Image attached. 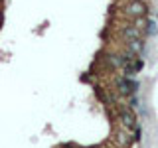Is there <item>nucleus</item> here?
Instances as JSON below:
<instances>
[{
	"instance_id": "obj_1",
	"label": "nucleus",
	"mask_w": 158,
	"mask_h": 148,
	"mask_svg": "<svg viewBox=\"0 0 158 148\" xmlns=\"http://www.w3.org/2000/svg\"><path fill=\"white\" fill-rule=\"evenodd\" d=\"M146 12V6L142 0H131V2L127 4V14L131 18H138V16H144Z\"/></svg>"
}]
</instances>
